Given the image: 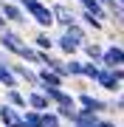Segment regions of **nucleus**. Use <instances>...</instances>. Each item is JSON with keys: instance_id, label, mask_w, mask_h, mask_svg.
I'll return each mask as SVG.
<instances>
[{"instance_id": "nucleus-29", "label": "nucleus", "mask_w": 124, "mask_h": 127, "mask_svg": "<svg viewBox=\"0 0 124 127\" xmlns=\"http://www.w3.org/2000/svg\"><path fill=\"white\" fill-rule=\"evenodd\" d=\"M0 127H3V124H0Z\"/></svg>"}, {"instance_id": "nucleus-24", "label": "nucleus", "mask_w": 124, "mask_h": 127, "mask_svg": "<svg viewBox=\"0 0 124 127\" xmlns=\"http://www.w3.org/2000/svg\"><path fill=\"white\" fill-rule=\"evenodd\" d=\"M99 127H121V124H119V119H110V116H104Z\"/></svg>"}, {"instance_id": "nucleus-8", "label": "nucleus", "mask_w": 124, "mask_h": 127, "mask_svg": "<svg viewBox=\"0 0 124 127\" xmlns=\"http://www.w3.org/2000/svg\"><path fill=\"white\" fill-rule=\"evenodd\" d=\"M101 68H124V45L121 42H110L104 45V57H101Z\"/></svg>"}, {"instance_id": "nucleus-1", "label": "nucleus", "mask_w": 124, "mask_h": 127, "mask_svg": "<svg viewBox=\"0 0 124 127\" xmlns=\"http://www.w3.org/2000/svg\"><path fill=\"white\" fill-rule=\"evenodd\" d=\"M28 45H31V42H28L25 34L17 31V28H9V31L0 34V51H6L11 59H20V54H23Z\"/></svg>"}, {"instance_id": "nucleus-5", "label": "nucleus", "mask_w": 124, "mask_h": 127, "mask_svg": "<svg viewBox=\"0 0 124 127\" xmlns=\"http://www.w3.org/2000/svg\"><path fill=\"white\" fill-rule=\"evenodd\" d=\"M0 14H3V20L11 28H17V31H20V28H28V23H31L28 14L20 9L17 3H11V0H0Z\"/></svg>"}, {"instance_id": "nucleus-15", "label": "nucleus", "mask_w": 124, "mask_h": 127, "mask_svg": "<svg viewBox=\"0 0 124 127\" xmlns=\"http://www.w3.org/2000/svg\"><path fill=\"white\" fill-rule=\"evenodd\" d=\"M79 23L87 28V34H101V31H104V23H101L96 14L85 11V9H79Z\"/></svg>"}, {"instance_id": "nucleus-7", "label": "nucleus", "mask_w": 124, "mask_h": 127, "mask_svg": "<svg viewBox=\"0 0 124 127\" xmlns=\"http://www.w3.org/2000/svg\"><path fill=\"white\" fill-rule=\"evenodd\" d=\"M54 40H56V51H59L62 59H76V57H82V42H76L74 37H68L65 31L54 34Z\"/></svg>"}, {"instance_id": "nucleus-2", "label": "nucleus", "mask_w": 124, "mask_h": 127, "mask_svg": "<svg viewBox=\"0 0 124 127\" xmlns=\"http://www.w3.org/2000/svg\"><path fill=\"white\" fill-rule=\"evenodd\" d=\"M96 88H101L104 93L110 96H119L124 91V68H101L99 71V79H96Z\"/></svg>"}, {"instance_id": "nucleus-10", "label": "nucleus", "mask_w": 124, "mask_h": 127, "mask_svg": "<svg viewBox=\"0 0 124 127\" xmlns=\"http://www.w3.org/2000/svg\"><path fill=\"white\" fill-rule=\"evenodd\" d=\"M25 96H28V110H34V113H48V110H54L48 93L40 91V88H37V91H28Z\"/></svg>"}, {"instance_id": "nucleus-4", "label": "nucleus", "mask_w": 124, "mask_h": 127, "mask_svg": "<svg viewBox=\"0 0 124 127\" xmlns=\"http://www.w3.org/2000/svg\"><path fill=\"white\" fill-rule=\"evenodd\" d=\"M76 104H79V110H85V113L110 116V99H101V96H96V93H82V96H76Z\"/></svg>"}, {"instance_id": "nucleus-11", "label": "nucleus", "mask_w": 124, "mask_h": 127, "mask_svg": "<svg viewBox=\"0 0 124 127\" xmlns=\"http://www.w3.org/2000/svg\"><path fill=\"white\" fill-rule=\"evenodd\" d=\"M31 45L37 48V51H42V54H54V51H56V40H54V34H51V31H40V28H37Z\"/></svg>"}, {"instance_id": "nucleus-13", "label": "nucleus", "mask_w": 124, "mask_h": 127, "mask_svg": "<svg viewBox=\"0 0 124 127\" xmlns=\"http://www.w3.org/2000/svg\"><path fill=\"white\" fill-rule=\"evenodd\" d=\"M23 113H25V110H23ZM23 113L14 110L11 104L0 102V124H3V127H20V124H23Z\"/></svg>"}, {"instance_id": "nucleus-6", "label": "nucleus", "mask_w": 124, "mask_h": 127, "mask_svg": "<svg viewBox=\"0 0 124 127\" xmlns=\"http://www.w3.org/2000/svg\"><path fill=\"white\" fill-rule=\"evenodd\" d=\"M11 73L17 76L20 85H25L28 91H37L40 88V79H37V68H31V65L20 62V59H11Z\"/></svg>"}, {"instance_id": "nucleus-21", "label": "nucleus", "mask_w": 124, "mask_h": 127, "mask_svg": "<svg viewBox=\"0 0 124 127\" xmlns=\"http://www.w3.org/2000/svg\"><path fill=\"white\" fill-rule=\"evenodd\" d=\"M110 26H116V31H124V6H119L116 11H110Z\"/></svg>"}, {"instance_id": "nucleus-20", "label": "nucleus", "mask_w": 124, "mask_h": 127, "mask_svg": "<svg viewBox=\"0 0 124 127\" xmlns=\"http://www.w3.org/2000/svg\"><path fill=\"white\" fill-rule=\"evenodd\" d=\"M99 71H101V65H96V62H87V59H85V73H82V79H87L90 85H96Z\"/></svg>"}, {"instance_id": "nucleus-16", "label": "nucleus", "mask_w": 124, "mask_h": 127, "mask_svg": "<svg viewBox=\"0 0 124 127\" xmlns=\"http://www.w3.org/2000/svg\"><path fill=\"white\" fill-rule=\"evenodd\" d=\"M101 119H104V116H93V113H85V110H79L71 127H99V124H101Z\"/></svg>"}, {"instance_id": "nucleus-22", "label": "nucleus", "mask_w": 124, "mask_h": 127, "mask_svg": "<svg viewBox=\"0 0 124 127\" xmlns=\"http://www.w3.org/2000/svg\"><path fill=\"white\" fill-rule=\"evenodd\" d=\"M42 127H62V119L54 110H48V113H42Z\"/></svg>"}, {"instance_id": "nucleus-26", "label": "nucleus", "mask_w": 124, "mask_h": 127, "mask_svg": "<svg viewBox=\"0 0 124 127\" xmlns=\"http://www.w3.org/2000/svg\"><path fill=\"white\" fill-rule=\"evenodd\" d=\"M9 59H11V57L6 54V51H0V62H9Z\"/></svg>"}, {"instance_id": "nucleus-25", "label": "nucleus", "mask_w": 124, "mask_h": 127, "mask_svg": "<svg viewBox=\"0 0 124 127\" xmlns=\"http://www.w3.org/2000/svg\"><path fill=\"white\" fill-rule=\"evenodd\" d=\"M9 28H11V26L6 23V20H3V14H0V34H3V31H9Z\"/></svg>"}, {"instance_id": "nucleus-19", "label": "nucleus", "mask_w": 124, "mask_h": 127, "mask_svg": "<svg viewBox=\"0 0 124 127\" xmlns=\"http://www.w3.org/2000/svg\"><path fill=\"white\" fill-rule=\"evenodd\" d=\"M116 116H119V119L124 116V91L110 99V119H116Z\"/></svg>"}, {"instance_id": "nucleus-12", "label": "nucleus", "mask_w": 124, "mask_h": 127, "mask_svg": "<svg viewBox=\"0 0 124 127\" xmlns=\"http://www.w3.org/2000/svg\"><path fill=\"white\" fill-rule=\"evenodd\" d=\"M101 57H104V45L96 40V37H90V40L82 45V59H87V62H96L101 65Z\"/></svg>"}, {"instance_id": "nucleus-9", "label": "nucleus", "mask_w": 124, "mask_h": 127, "mask_svg": "<svg viewBox=\"0 0 124 127\" xmlns=\"http://www.w3.org/2000/svg\"><path fill=\"white\" fill-rule=\"evenodd\" d=\"M37 79H40V91H62L68 85L59 73H54L48 68H37Z\"/></svg>"}, {"instance_id": "nucleus-23", "label": "nucleus", "mask_w": 124, "mask_h": 127, "mask_svg": "<svg viewBox=\"0 0 124 127\" xmlns=\"http://www.w3.org/2000/svg\"><path fill=\"white\" fill-rule=\"evenodd\" d=\"M96 3L101 6V9H104L107 14H110V11H116V9H119V3H116V0H96Z\"/></svg>"}, {"instance_id": "nucleus-14", "label": "nucleus", "mask_w": 124, "mask_h": 127, "mask_svg": "<svg viewBox=\"0 0 124 127\" xmlns=\"http://www.w3.org/2000/svg\"><path fill=\"white\" fill-rule=\"evenodd\" d=\"M3 102L11 104V107L20 110V113H23V110H28V96L20 91V88H14V91H3Z\"/></svg>"}, {"instance_id": "nucleus-18", "label": "nucleus", "mask_w": 124, "mask_h": 127, "mask_svg": "<svg viewBox=\"0 0 124 127\" xmlns=\"http://www.w3.org/2000/svg\"><path fill=\"white\" fill-rule=\"evenodd\" d=\"M65 34H68V37H74V40H76V42H82V45H85L87 40H90V34H87V28H85L82 23H76V26L65 28Z\"/></svg>"}, {"instance_id": "nucleus-28", "label": "nucleus", "mask_w": 124, "mask_h": 127, "mask_svg": "<svg viewBox=\"0 0 124 127\" xmlns=\"http://www.w3.org/2000/svg\"><path fill=\"white\" fill-rule=\"evenodd\" d=\"M119 124H121V127H124V116H121V119H119Z\"/></svg>"}, {"instance_id": "nucleus-3", "label": "nucleus", "mask_w": 124, "mask_h": 127, "mask_svg": "<svg viewBox=\"0 0 124 127\" xmlns=\"http://www.w3.org/2000/svg\"><path fill=\"white\" fill-rule=\"evenodd\" d=\"M51 14H54V26L65 31V28L79 23V9H74L71 3H62V0H54L51 3Z\"/></svg>"}, {"instance_id": "nucleus-17", "label": "nucleus", "mask_w": 124, "mask_h": 127, "mask_svg": "<svg viewBox=\"0 0 124 127\" xmlns=\"http://www.w3.org/2000/svg\"><path fill=\"white\" fill-rule=\"evenodd\" d=\"M65 71H68V79H82V73H85V59H82V57L65 59Z\"/></svg>"}, {"instance_id": "nucleus-27", "label": "nucleus", "mask_w": 124, "mask_h": 127, "mask_svg": "<svg viewBox=\"0 0 124 127\" xmlns=\"http://www.w3.org/2000/svg\"><path fill=\"white\" fill-rule=\"evenodd\" d=\"M119 42H121V45H124V31H119Z\"/></svg>"}]
</instances>
